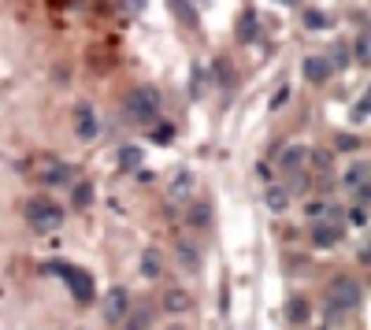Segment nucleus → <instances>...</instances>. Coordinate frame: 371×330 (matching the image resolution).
<instances>
[{
	"label": "nucleus",
	"mask_w": 371,
	"mask_h": 330,
	"mask_svg": "<svg viewBox=\"0 0 371 330\" xmlns=\"http://www.w3.org/2000/svg\"><path fill=\"white\" fill-rule=\"evenodd\" d=\"M119 4H123V8L130 11V15H138V11H141L145 4H149V0H119Z\"/></svg>",
	"instance_id": "a878e982"
},
{
	"label": "nucleus",
	"mask_w": 371,
	"mask_h": 330,
	"mask_svg": "<svg viewBox=\"0 0 371 330\" xmlns=\"http://www.w3.org/2000/svg\"><path fill=\"white\" fill-rule=\"evenodd\" d=\"M349 223H353V227H367V208H364V204L353 208V212H349Z\"/></svg>",
	"instance_id": "5701e85b"
},
{
	"label": "nucleus",
	"mask_w": 371,
	"mask_h": 330,
	"mask_svg": "<svg viewBox=\"0 0 371 330\" xmlns=\"http://www.w3.org/2000/svg\"><path fill=\"white\" fill-rule=\"evenodd\" d=\"M138 164H141V149H138V145H123V149H119V167L134 171Z\"/></svg>",
	"instance_id": "f8f14e48"
},
{
	"label": "nucleus",
	"mask_w": 371,
	"mask_h": 330,
	"mask_svg": "<svg viewBox=\"0 0 371 330\" xmlns=\"http://www.w3.org/2000/svg\"><path fill=\"white\" fill-rule=\"evenodd\" d=\"M141 271H145V275H152V279L160 275V256H156V249H149V253H145V260H141Z\"/></svg>",
	"instance_id": "dca6fc26"
},
{
	"label": "nucleus",
	"mask_w": 371,
	"mask_h": 330,
	"mask_svg": "<svg viewBox=\"0 0 371 330\" xmlns=\"http://www.w3.org/2000/svg\"><path fill=\"white\" fill-rule=\"evenodd\" d=\"M164 308H167L171 315H182V312L193 308V297L186 293V289H167V293H164Z\"/></svg>",
	"instance_id": "9d476101"
},
{
	"label": "nucleus",
	"mask_w": 371,
	"mask_h": 330,
	"mask_svg": "<svg viewBox=\"0 0 371 330\" xmlns=\"http://www.w3.org/2000/svg\"><path fill=\"white\" fill-rule=\"evenodd\" d=\"M190 186H193V178L182 175V182H175V186H171V197H175V201H186V197H190L186 190H190Z\"/></svg>",
	"instance_id": "aec40b11"
},
{
	"label": "nucleus",
	"mask_w": 371,
	"mask_h": 330,
	"mask_svg": "<svg viewBox=\"0 0 371 330\" xmlns=\"http://www.w3.org/2000/svg\"><path fill=\"white\" fill-rule=\"evenodd\" d=\"M48 271H56L60 279H67V286H71V293H74L78 305H89V301H93V275L89 271L71 268V263H52Z\"/></svg>",
	"instance_id": "20e7f679"
},
{
	"label": "nucleus",
	"mask_w": 371,
	"mask_h": 330,
	"mask_svg": "<svg viewBox=\"0 0 371 330\" xmlns=\"http://www.w3.org/2000/svg\"><path fill=\"white\" fill-rule=\"evenodd\" d=\"M253 34H256V15H253V11H245V15H242V37H245V41H253Z\"/></svg>",
	"instance_id": "6ab92c4d"
},
{
	"label": "nucleus",
	"mask_w": 371,
	"mask_h": 330,
	"mask_svg": "<svg viewBox=\"0 0 371 330\" xmlns=\"http://www.w3.org/2000/svg\"><path fill=\"white\" fill-rule=\"evenodd\" d=\"M208 223H211V208L201 201V204H193L190 208V227H197V230H204L208 227Z\"/></svg>",
	"instance_id": "9b49d317"
},
{
	"label": "nucleus",
	"mask_w": 371,
	"mask_h": 330,
	"mask_svg": "<svg viewBox=\"0 0 371 330\" xmlns=\"http://www.w3.org/2000/svg\"><path fill=\"white\" fill-rule=\"evenodd\" d=\"M89 201H93V190H89V186H78V190H74V204L86 208Z\"/></svg>",
	"instance_id": "b1692460"
},
{
	"label": "nucleus",
	"mask_w": 371,
	"mask_h": 330,
	"mask_svg": "<svg viewBox=\"0 0 371 330\" xmlns=\"http://www.w3.org/2000/svg\"><path fill=\"white\" fill-rule=\"evenodd\" d=\"M26 223L37 230V234H52L63 227V208L52 201V197H30L26 204Z\"/></svg>",
	"instance_id": "f257e3e1"
},
{
	"label": "nucleus",
	"mask_w": 371,
	"mask_h": 330,
	"mask_svg": "<svg viewBox=\"0 0 371 330\" xmlns=\"http://www.w3.org/2000/svg\"><path fill=\"white\" fill-rule=\"evenodd\" d=\"M304 160H308V149H286V156H282V167H286V171H297Z\"/></svg>",
	"instance_id": "2eb2a0df"
},
{
	"label": "nucleus",
	"mask_w": 371,
	"mask_h": 330,
	"mask_svg": "<svg viewBox=\"0 0 371 330\" xmlns=\"http://www.w3.org/2000/svg\"><path fill=\"white\" fill-rule=\"evenodd\" d=\"M160 89L156 86H134L126 93V115L134 119V123H152L156 115H160Z\"/></svg>",
	"instance_id": "f03ea898"
},
{
	"label": "nucleus",
	"mask_w": 371,
	"mask_h": 330,
	"mask_svg": "<svg viewBox=\"0 0 371 330\" xmlns=\"http://www.w3.org/2000/svg\"><path fill=\"white\" fill-rule=\"evenodd\" d=\"M178 256H182L186 268H197V249L193 245H178Z\"/></svg>",
	"instance_id": "4be33fe9"
},
{
	"label": "nucleus",
	"mask_w": 371,
	"mask_h": 330,
	"mask_svg": "<svg viewBox=\"0 0 371 330\" xmlns=\"http://www.w3.org/2000/svg\"><path fill=\"white\" fill-rule=\"evenodd\" d=\"M263 201H268V208H271V212H286L289 197H286V190H282V186H271V190H268V197H263Z\"/></svg>",
	"instance_id": "ddd939ff"
},
{
	"label": "nucleus",
	"mask_w": 371,
	"mask_h": 330,
	"mask_svg": "<svg viewBox=\"0 0 371 330\" xmlns=\"http://www.w3.org/2000/svg\"><path fill=\"white\" fill-rule=\"evenodd\" d=\"M346 186L356 190V197H360V204H367V164L356 160L349 171H346Z\"/></svg>",
	"instance_id": "6e6552de"
},
{
	"label": "nucleus",
	"mask_w": 371,
	"mask_h": 330,
	"mask_svg": "<svg viewBox=\"0 0 371 330\" xmlns=\"http://www.w3.org/2000/svg\"><path fill=\"white\" fill-rule=\"evenodd\" d=\"M304 26L323 30V26H330V15H323V11H304Z\"/></svg>",
	"instance_id": "f3484780"
},
{
	"label": "nucleus",
	"mask_w": 371,
	"mask_h": 330,
	"mask_svg": "<svg viewBox=\"0 0 371 330\" xmlns=\"http://www.w3.org/2000/svg\"><path fill=\"white\" fill-rule=\"evenodd\" d=\"M126 305H130V297H126V289H108V297H104V319L108 323H119V319H126Z\"/></svg>",
	"instance_id": "0eeeda50"
},
{
	"label": "nucleus",
	"mask_w": 371,
	"mask_h": 330,
	"mask_svg": "<svg viewBox=\"0 0 371 330\" xmlns=\"http://www.w3.org/2000/svg\"><path fill=\"white\" fill-rule=\"evenodd\" d=\"M97 112H93V104H74V134L82 138V141H93L97 138Z\"/></svg>",
	"instance_id": "423d86ee"
},
{
	"label": "nucleus",
	"mask_w": 371,
	"mask_h": 330,
	"mask_svg": "<svg viewBox=\"0 0 371 330\" xmlns=\"http://www.w3.org/2000/svg\"><path fill=\"white\" fill-rule=\"evenodd\" d=\"M356 305H360V282L349 279V275H341V279L330 282V289H327V308H330V312H334V315H346V312H353Z\"/></svg>",
	"instance_id": "7ed1b4c3"
},
{
	"label": "nucleus",
	"mask_w": 371,
	"mask_h": 330,
	"mask_svg": "<svg viewBox=\"0 0 371 330\" xmlns=\"http://www.w3.org/2000/svg\"><path fill=\"white\" fill-rule=\"evenodd\" d=\"M171 4H175V11H178V19L186 22V26H197V15H193V8L186 4V0H171Z\"/></svg>",
	"instance_id": "a211bd4d"
},
{
	"label": "nucleus",
	"mask_w": 371,
	"mask_h": 330,
	"mask_svg": "<svg viewBox=\"0 0 371 330\" xmlns=\"http://www.w3.org/2000/svg\"><path fill=\"white\" fill-rule=\"evenodd\" d=\"M334 219H338V212L327 208V216L312 223V242L315 245H338L341 242V223H334Z\"/></svg>",
	"instance_id": "39448f33"
},
{
	"label": "nucleus",
	"mask_w": 371,
	"mask_h": 330,
	"mask_svg": "<svg viewBox=\"0 0 371 330\" xmlns=\"http://www.w3.org/2000/svg\"><path fill=\"white\" fill-rule=\"evenodd\" d=\"M289 319H297V323H304V319H308V305H304L301 297L294 301V305H289Z\"/></svg>",
	"instance_id": "412c9836"
},
{
	"label": "nucleus",
	"mask_w": 371,
	"mask_h": 330,
	"mask_svg": "<svg viewBox=\"0 0 371 330\" xmlns=\"http://www.w3.org/2000/svg\"><path fill=\"white\" fill-rule=\"evenodd\" d=\"M330 74H334V63H330L327 56H308L304 60V78H308V82H327Z\"/></svg>",
	"instance_id": "1a4fd4ad"
},
{
	"label": "nucleus",
	"mask_w": 371,
	"mask_h": 330,
	"mask_svg": "<svg viewBox=\"0 0 371 330\" xmlns=\"http://www.w3.org/2000/svg\"><path fill=\"white\" fill-rule=\"evenodd\" d=\"M356 60L367 63V34H360V41H356Z\"/></svg>",
	"instance_id": "bb28decb"
},
{
	"label": "nucleus",
	"mask_w": 371,
	"mask_h": 330,
	"mask_svg": "<svg viewBox=\"0 0 371 330\" xmlns=\"http://www.w3.org/2000/svg\"><path fill=\"white\" fill-rule=\"evenodd\" d=\"M126 315H130V312H126ZM149 326H152V315H149V308H141V312L130 315L123 330H149Z\"/></svg>",
	"instance_id": "4468645a"
},
{
	"label": "nucleus",
	"mask_w": 371,
	"mask_h": 330,
	"mask_svg": "<svg viewBox=\"0 0 371 330\" xmlns=\"http://www.w3.org/2000/svg\"><path fill=\"white\" fill-rule=\"evenodd\" d=\"M171 138H175V130H171V126H156V134H152L156 145H167Z\"/></svg>",
	"instance_id": "393cba45"
}]
</instances>
